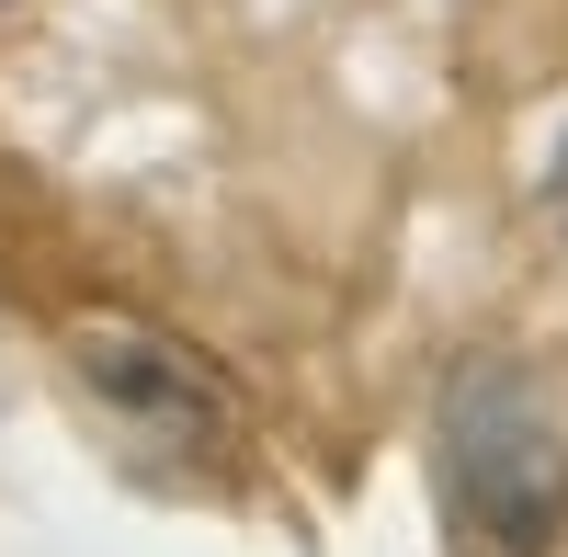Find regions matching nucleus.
<instances>
[{"instance_id":"nucleus-2","label":"nucleus","mask_w":568,"mask_h":557,"mask_svg":"<svg viewBox=\"0 0 568 557\" xmlns=\"http://www.w3.org/2000/svg\"><path fill=\"white\" fill-rule=\"evenodd\" d=\"M80 376L103 387L125 422H149V433H171V444H194V433H227V398H216V376L182 342H160V331H125V318H91L80 331Z\"/></svg>"},{"instance_id":"nucleus-1","label":"nucleus","mask_w":568,"mask_h":557,"mask_svg":"<svg viewBox=\"0 0 568 557\" xmlns=\"http://www.w3.org/2000/svg\"><path fill=\"white\" fill-rule=\"evenodd\" d=\"M444 444H455V524L489 557H546L568 524V444L546 433V409L511 376H466Z\"/></svg>"}]
</instances>
